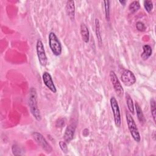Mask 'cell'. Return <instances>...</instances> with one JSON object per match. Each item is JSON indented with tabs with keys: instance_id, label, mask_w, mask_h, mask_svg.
<instances>
[{
	"instance_id": "9",
	"label": "cell",
	"mask_w": 156,
	"mask_h": 156,
	"mask_svg": "<svg viewBox=\"0 0 156 156\" xmlns=\"http://www.w3.org/2000/svg\"><path fill=\"white\" fill-rule=\"evenodd\" d=\"M42 79L44 83V85L54 93H55L57 91V89L55 88V86L54 83V82L52 80V77L51 74L48 72H44L42 75Z\"/></svg>"
},
{
	"instance_id": "20",
	"label": "cell",
	"mask_w": 156,
	"mask_h": 156,
	"mask_svg": "<svg viewBox=\"0 0 156 156\" xmlns=\"http://www.w3.org/2000/svg\"><path fill=\"white\" fill-rule=\"evenodd\" d=\"M143 5L146 11L148 13H151L154 7L153 2L152 1H150V0L144 1L143 2Z\"/></svg>"
},
{
	"instance_id": "23",
	"label": "cell",
	"mask_w": 156,
	"mask_h": 156,
	"mask_svg": "<svg viewBox=\"0 0 156 156\" xmlns=\"http://www.w3.org/2000/svg\"><path fill=\"white\" fill-rule=\"evenodd\" d=\"M12 152H13V154L14 155H17L16 152H18L19 155L20 154V148L16 145H13V146H12Z\"/></svg>"
},
{
	"instance_id": "13",
	"label": "cell",
	"mask_w": 156,
	"mask_h": 156,
	"mask_svg": "<svg viewBox=\"0 0 156 156\" xmlns=\"http://www.w3.org/2000/svg\"><path fill=\"white\" fill-rule=\"evenodd\" d=\"M143 52L141 55V57L143 60H146L152 55V50L151 46L149 44L144 45L143 46Z\"/></svg>"
},
{
	"instance_id": "11",
	"label": "cell",
	"mask_w": 156,
	"mask_h": 156,
	"mask_svg": "<svg viewBox=\"0 0 156 156\" xmlns=\"http://www.w3.org/2000/svg\"><path fill=\"white\" fill-rule=\"evenodd\" d=\"M66 13L71 20H74L75 17V4L74 1H68L66 4Z\"/></svg>"
},
{
	"instance_id": "2",
	"label": "cell",
	"mask_w": 156,
	"mask_h": 156,
	"mask_svg": "<svg viewBox=\"0 0 156 156\" xmlns=\"http://www.w3.org/2000/svg\"><path fill=\"white\" fill-rule=\"evenodd\" d=\"M49 45L52 54L55 56H58L62 54V44L55 34L51 32L48 36Z\"/></svg>"
},
{
	"instance_id": "16",
	"label": "cell",
	"mask_w": 156,
	"mask_h": 156,
	"mask_svg": "<svg viewBox=\"0 0 156 156\" xmlns=\"http://www.w3.org/2000/svg\"><path fill=\"white\" fill-rule=\"evenodd\" d=\"M126 104H127L129 110L130 111V112L132 113V114H133L134 113V105H133V101H132L130 96L129 95V94H128L127 93H126Z\"/></svg>"
},
{
	"instance_id": "15",
	"label": "cell",
	"mask_w": 156,
	"mask_h": 156,
	"mask_svg": "<svg viewBox=\"0 0 156 156\" xmlns=\"http://www.w3.org/2000/svg\"><path fill=\"white\" fill-rule=\"evenodd\" d=\"M135 110H136V116H137L138 119L139 120V121L141 123H142V124L144 123V121H145L144 115L143 113V112H142V110H141L140 106L139 105L138 103L136 102H135Z\"/></svg>"
},
{
	"instance_id": "12",
	"label": "cell",
	"mask_w": 156,
	"mask_h": 156,
	"mask_svg": "<svg viewBox=\"0 0 156 156\" xmlns=\"http://www.w3.org/2000/svg\"><path fill=\"white\" fill-rule=\"evenodd\" d=\"M80 32L82 40L85 43H88L90 39V32L88 27L84 23H82L80 24Z\"/></svg>"
},
{
	"instance_id": "6",
	"label": "cell",
	"mask_w": 156,
	"mask_h": 156,
	"mask_svg": "<svg viewBox=\"0 0 156 156\" xmlns=\"http://www.w3.org/2000/svg\"><path fill=\"white\" fill-rule=\"evenodd\" d=\"M36 51L40 64L43 66H45L47 65L48 58L46 55L43 43L40 39L37 41Z\"/></svg>"
},
{
	"instance_id": "22",
	"label": "cell",
	"mask_w": 156,
	"mask_h": 156,
	"mask_svg": "<svg viewBox=\"0 0 156 156\" xmlns=\"http://www.w3.org/2000/svg\"><path fill=\"white\" fill-rule=\"evenodd\" d=\"M136 28L140 32H144L146 30V26H145L144 24L141 21L136 22Z\"/></svg>"
},
{
	"instance_id": "4",
	"label": "cell",
	"mask_w": 156,
	"mask_h": 156,
	"mask_svg": "<svg viewBox=\"0 0 156 156\" xmlns=\"http://www.w3.org/2000/svg\"><path fill=\"white\" fill-rule=\"evenodd\" d=\"M110 103L111 105V108L113 114V118L115 121V124L116 127H119L121 124V118L119 105L117 100L114 96L111 97L110 99Z\"/></svg>"
},
{
	"instance_id": "17",
	"label": "cell",
	"mask_w": 156,
	"mask_h": 156,
	"mask_svg": "<svg viewBox=\"0 0 156 156\" xmlns=\"http://www.w3.org/2000/svg\"><path fill=\"white\" fill-rule=\"evenodd\" d=\"M140 8V4L139 1H133L129 5V10L131 13H135L137 12Z\"/></svg>"
},
{
	"instance_id": "14",
	"label": "cell",
	"mask_w": 156,
	"mask_h": 156,
	"mask_svg": "<svg viewBox=\"0 0 156 156\" xmlns=\"http://www.w3.org/2000/svg\"><path fill=\"white\" fill-rule=\"evenodd\" d=\"M95 31H96V35L98 39V44L99 46H101L102 43V35H101V29H100V23L98 18L95 19Z\"/></svg>"
},
{
	"instance_id": "8",
	"label": "cell",
	"mask_w": 156,
	"mask_h": 156,
	"mask_svg": "<svg viewBox=\"0 0 156 156\" xmlns=\"http://www.w3.org/2000/svg\"><path fill=\"white\" fill-rule=\"evenodd\" d=\"M122 83L127 87L133 85L136 82V77L134 74L129 69H124L121 76Z\"/></svg>"
},
{
	"instance_id": "19",
	"label": "cell",
	"mask_w": 156,
	"mask_h": 156,
	"mask_svg": "<svg viewBox=\"0 0 156 156\" xmlns=\"http://www.w3.org/2000/svg\"><path fill=\"white\" fill-rule=\"evenodd\" d=\"M104 10H105V18L107 21H110V1H104Z\"/></svg>"
},
{
	"instance_id": "7",
	"label": "cell",
	"mask_w": 156,
	"mask_h": 156,
	"mask_svg": "<svg viewBox=\"0 0 156 156\" xmlns=\"http://www.w3.org/2000/svg\"><path fill=\"white\" fill-rule=\"evenodd\" d=\"M110 79L113 85V88L115 90V93L119 97H122L124 94V89L116 76L115 73L113 71H110Z\"/></svg>"
},
{
	"instance_id": "24",
	"label": "cell",
	"mask_w": 156,
	"mask_h": 156,
	"mask_svg": "<svg viewBox=\"0 0 156 156\" xmlns=\"http://www.w3.org/2000/svg\"><path fill=\"white\" fill-rule=\"evenodd\" d=\"M119 3L121 4L122 5H125L127 1H119Z\"/></svg>"
},
{
	"instance_id": "1",
	"label": "cell",
	"mask_w": 156,
	"mask_h": 156,
	"mask_svg": "<svg viewBox=\"0 0 156 156\" xmlns=\"http://www.w3.org/2000/svg\"><path fill=\"white\" fill-rule=\"evenodd\" d=\"M29 105L30 112L35 119L38 121H41V116L40 112V110L38 107L37 102V93L35 88L32 87L29 90Z\"/></svg>"
},
{
	"instance_id": "3",
	"label": "cell",
	"mask_w": 156,
	"mask_h": 156,
	"mask_svg": "<svg viewBox=\"0 0 156 156\" xmlns=\"http://www.w3.org/2000/svg\"><path fill=\"white\" fill-rule=\"evenodd\" d=\"M126 117L128 129L130 131V133L132 137L136 142L139 143L141 140V137H140V133L138 132V129L137 128V126L133 118H132L131 115L128 112L126 113Z\"/></svg>"
},
{
	"instance_id": "10",
	"label": "cell",
	"mask_w": 156,
	"mask_h": 156,
	"mask_svg": "<svg viewBox=\"0 0 156 156\" xmlns=\"http://www.w3.org/2000/svg\"><path fill=\"white\" fill-rule=\"evenodd\" d=\"M75 129H76L75 126H74L72 124L68 125L66 127L65 133H64V135H63L64 141L66 143H69L73 139V137L74 135Z\"/></svg>"
},
{
	"instance_id": "5",
	"label": "cell",
	"mask_w": 156,
	"mask_h": 156,
	"mask_svg": "<svg viewBox=\"0 0 156 156\" xmlns=\"http://www.w3.org/2000/svg\"><path fill=\"white\" fill-rule=\"evenodd\" d=\"M32 135L33 138L35 140L37 143L38 145H40L46 153L49 154L52 151V147L40 133H38L37 132H34L32 133Z\"/></svg>"
},
{
	"instance_id": "21",
	"label": "cell",
	"mask_w": 156,
	"mask_h": 156,
	"mask_svg": "<svg viewBox=\"0 0 156 156\" xmlns=\"http://www.w3.org/2000/svg\"><path fill=\"white\" fill-rule=\"evenodd\" d=\"M58 144H59V146H60L61 150L63 151V152L66 154L68 151L67 143H66L65 141H60Z\"/></svg>"
},
{
	"instance_id": "18",
	"label": "cell",
	"mask_w": 156,
	"mask_h": 156,
	"mask_svg": "<svg viewBox=\"0 0 156 156\" xmlns=\"http://www.w3.org/2000/svg\"><path fill=\"white\" fill-rule=\"evenodd\" d=\"M150 106H151V115L152 116L153 120L154 122H155V118H156V106H155V101L154 99H151L150 102Z\"/></svg>"
}]
</instances>
